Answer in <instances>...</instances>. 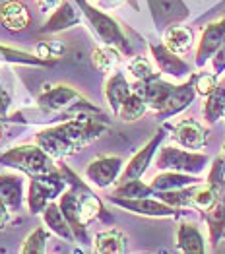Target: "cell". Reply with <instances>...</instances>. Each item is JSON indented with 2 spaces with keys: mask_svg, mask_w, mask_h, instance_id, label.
I'll use <instances>...</instances> for the list:
<instances>
[{
  "mask_svg": "<svg viewBox=\"0 0 225 254\" xmlns=\"http://www.w3.org/2000/svg\"><path fill=\"white\" fill-rule=\"evenodd\" d=\"M109 130L105 117L99 113H80L55 127H47L35 134V144L55 159L68 157L78 149L97 140Z\"/></svg>",
  "mask_w": 225,
  "mask_h": 254,
  "instance_id": "obj_1",
  "label": "cell"
},
{
  "mask_svg": "<svg viewBox=\"0 0 225 254\" xmlns=\"http://www.w3.org/2000/svg\"><path fill=\"white\" fill-rule=\"evenodd\" d=\"M37 105L47 115L66 113L76 117L80 113H99V109L91 105L82 93L70 85H45L41 95L37 97Z\"/></svg>",
  "mask_w": 225,
  "mask_h": 254,
  "instance_id": "obj_2",
  "label": "cell"
},
{
  "mask_svg": "<svg viewBox=\"0 0 225 254\" xmlns=\"http://www.w3.org/2000/svg\"><path fill=\"white\" fill-rule=\"evenodd\" d=\"M0 165H4L8 169L21 171L29 177L47 175V173L57 169L55 157L49 155L37 144H23V146H16V148L4 151L0 155Z\"/></svg>",
  "mask_w": 225,
  "mask_h": 254,
  "instance_id": "obj_3",
  "label": "cell"
},
{
  "mask_svg": "<svg viewBox=\"0 0 225 254\" xmlns=\"http://www.w3.org/2000/svg\"><path fill=\"white\" fill-rule=\"evenodd\" d=\"M76 4L80 6L83 18L89 21L91 29L95 31V35L101 39L103 45H111V47H117L121 53L130 55L132 53V47L126 39V35L123 33L119 21L115 18H111L109 14H105L99 6H93L89 4L87 0H76Z\"/></svg>",
  "mask_w": 225,
  "mask_h": 254,
  "instance_id": "obj_4",
  "label": "cell"
},
{
  "mask_svg": "<svg viewBox=\"0 0 225 254\" xmlns=\"http://www.w3.org/2000/svg\"><path fill=\"white\" fill-rule=\"evenodd\" d=\"M68 189V183L64 179L61 169H55L47 175L39 177H31L29 189H27V206L29 212L33 215L43 213V210L57 198H61V194Z\"/></svg>",
  "mask_w": 225,
  "mask_h": 254,
  "instance_id": "obj_5",
  "label": "cell"
},
{
  "mask_svg": "<svg viewBox=\"0 0 225 254\" xmlns=\"http://www.w3.org/2000/svg\"><path fill=\"white\" fill-rule=\"evenodd\" d=\"M210 157L200 151L192 149H181L173 146L159 148L155 167L159 171H181V173H190V175H200L208 167Z\"/></svg>",
  "mask_w": 225,
  "mask_h": 254,
  "instance_id": "obj_6",
  "label": "cell"
},
{
  "mask_svg": "<svg viewBox=\"0 0 225 254\" xmlns=\"http://www.w3.org/2000/svg\"><path fill=\"white\" fill-rule=\"evenodd\" d=\"M123 167V157H119V155H99L85 167V179L97 189H107V187H111L113 183H117L121 179Z\"/></svg>",
  "mask_w": 225,
  "mask_h": 254,
  "instance_id": "obj_7",
  "label": "cell"
},
{
  "mask_svg": "<svg viewBox=\"0 0 225 254\" xmlns=\"http://www.w3.org/2000/svg\"><path fill=\"white\" fill-rule=\"evenodd\" d=\"M111 204L123 208L126 212L138 213V215H146V217H177L179 210L169 206L167 202L159 200V198H117V196H109Z\"/></svg>",
  "mask_w": 225,
  "mask_h": 254,
  "instance_id": "obj_8",
  "label": "cell"
},
{
  "mask_svg": "<svg viewBox=\"0 0 225 254\" xmlns=\"http://www.w3.org/2000/svg\"><path fill=\"white\" fill-rule=\"evenodd\" d=\"M165 138H167V132H165V128H159L155 134H153V138L136 151V155L124 165V171L123 175H121V181H128V179H140L144 173L148 171V167L151 165V161H153V157H155V153H157V149L161 148V142H163Z\"/></svg>",
  "mask_w": 225,
  "mask_h": 254,
  "instance_id": "obj_9",
  "label": "cell"
},
{
  "mask_svg": "<svg viewBox=\"0 0 225 254\" xmlns=\"http://www.w3.org/2000/svg\"><path fill=\"white\" fill-rule=\"evenodd\" d=\"M59 206H61L62 213L68 221V225L72 227V233L76 237V243L80 245H89V235H87V225L82 221L80 215V198L76 189L68 187L66 190L61 194L59 198Z\"/></svg>",
  "mask_w": 225,
  "mask_h": 254,
  "instance_id": "obj_10",
  "label": "cell"
},
{
  "mask_svg": "<svg viewBox=\"0 0 225 254\" xmlns=\"http://www.w3.org/2000/svg\"><path fill=\"white\" fill-rule=\"evenodd\" d=\"M82 10L76 4V0H62L61 6L57 10H53V14L49 16V20L43 23L41 33H61L66 29H72L76 25H80L82 21Z\"/></svg>",
  "mask_w": 225,
  "mask_h": 254,
  "instance_id": "obj_11",
  "label": "cell"
},
{
  "mask_svg": "<svg viewBox=\"0 0 225 254\" xmlns=\"http://www.w3.org/2000/svg\"><path fill=\"white\" fill-rule=\"evenodd\" d=\"M173 87L175 85L165 82L163 78H161V74L155 76V78H151V80L136 82V85H132V89L138 91L144 99H146L148 107L151 111H155V113L163 109V105L167 103V99H169V95H171V91H173Z\"/></svg>",
  "mask_w": 225,
  "mask_h": 254,
  "instance_id": "obj_12",
  "label": "cell"
},
{
  "mask_svg": "<svg viewBox=\"0 0 225 254\" xmlns=\"http://www.w3.org/2000/svg\"><path fill=\"white\" fill-rule=\"evenodd\" d=\"M150 53L153 57V63L157 64V70L165 74V76H171V78H184L190 74V66L184 63L183 59L169 51L163 43L161 45H150Z\"/></svg>",
  "mask_w": 225,
  "mask_h": 254,
  "instance_id": "obj_13",
  "label": "cell"
},
{
  "mask_svg": "<svg viewBox=\"0 0 225 254\" xmlns=\"http://www.w3.org/2000/svg\"><path fill=\"white\" fill-rule=\"evenodd\" d=\"M194 97H196V87H194V76H192L186 84L173 87V91H171V95H169V99H167V103L163 105V109L155 113L157 119L159 121H167V119L183 113L184 109L190 107V103L194 101Z\"/></svg>",
  "mask_w": 225,
  "mask_h": 254,
  "instance_id": "obj_14",
  "label": "cell"
},
{
  "mask_svg": "<svg viewBox=\"0 0 225 254\" xmlns=\"http://www.w3.org/2000/svg\"><path fill=\"white\" fill-rule=\"evenodd\" d=\"M173 140L181 148L198 151L208 144V132L200 123H196L192 119H184L173 128Z\"/></svg>",
  "mask_w": 225,
  "mask_h": 254,
  "instance_id": "obj_15",
  "label": "cell"
},
{
  "mask_svg": "<svg viewBox=\"0 0 225 254\" xmlns=\"http://www.w3.org/2000/svg\"><path fill=\"white\" fill-rule=\"evenodd\" d=\"M225 39V18L220 21H214L210 23L204 29L200 43H198V49H196V66L202 68L208 61H212V57L216 55V51L220 49V45Z\"/></svg>",
  "mask_w": 225,
  "mask_h": 254,
  "instance_id": "obj_16",
  "label": "cell"
},
{
  "mask_svg": "<svg viewBox=\"0 0 225 254\" xmlns=\"http://www.w3.org/2000/svg\"><path fill=\"white\" fill-rule=\"evenodd\" d=\"M0 23L8 31H23L29 25V12L18 0H2L0 2Z\"/></svg>",
  "mask_w": 225,
  "mask_h": 254,
  "instance_id": "obj_17",
  "label": "cell"
},
{
  "mask_svg": "<svg viewBox=\"0 0 225 254\" xmlns=\"http://www.w3.org/2000/svg\"><path fill=\"white\" fill-rule=\"evenodd\" d=\"M0 200L18 212L23 204V179L18 173H0Z\"/></svg>",
  "mask_w": 225,
  "mask_h": 254,
  "instance_id": "obj_18",
  "label": "cell"
},
{
  "mask_svg": "<svg viewBox=\"0 0 225 254\" xmlns=\"http://www.w3.org/2000/svg\"><path fill=\"white\" fill-rule=\"evenodd\" d=\"M148 2L153 12L155 23H161V27L181 21L188 16V10L183 0H148Z\"/></svg>",
  "mask_w": 225,
  "mask_h": 254,
  "instance_id": "obj_19",
  "label": "cell"
},
{
  "mask_svg": "<svg viewBox=\"0 0 225 254\" xmlns=\"http://www.w3.org/2000/svg\"><path fill=\"white\" fill-rule=\"evenodd\" d=\"M202 183V179H198V175H190V173H181V171H163L159 175H155L151 179V187L155 192L165 190H177V189H184L190 185H198Z\"/></svg>",
  "mask_w": 225,
  "mask_h": 254,
  "instance_id": "obj_20",
  "label": "cell"
},
{
  "mask_svg": "<svg viewBox=\"0 0 225 254\" xmlns=\"http://www.w3.org/2000/svg\"><path fill=\"white\" fill-rule=\"evenodd\" d=\"M41 215H43L45 225L49 227L51 233H55L57 237H61L62 241H66V243H76V237H74V233H72V227L68 225V221H66L64 213H62L61 206H59L55 200L43 210Z\"/></svg>",
  "mask_w": 225,
  "mask_h": 254,
  "instance_id": "obj_21",
  "label": "cell"
},
{
  "mask_svg": "<svg viewBox=\"0 0 225 254\" xmlns=\"http://www.w3.org/2000/svg\"><path fill=\"white\" fill-rule=\"evenodd\" d=\"M130 93H132V85L128 84V80H126L123 72H115L105 84V99H107V105L111 107V111L115 115L119 113L123 101Z\"/></svg>",
  "mask_w": 225,
  "mask_h": 254,
  "instance_id": "obj_22",
  "label": "cell"
},
{
  "mask_svg": "<svg viewBox=\"0 0 225 254\" xmlns=\"http://www.w3.org/2000/svg\"><path fill=\"white\" fill-rule=\"evenodd\" d=\"M204 219L210 231V243L212 247H218V243L225 239V192L220 194L218 202L204 212Z\"/></svg>",
  "mask_w": 225,
  "mask_h": 254,
  "instance_id": "obj_23",
  "label": "cell"
},
{
  "mask_svg": "<svg viewBox=\"0 0 225 254\" xmlns=\"http://www.w3.org/2000/svg\"><path fill=\"white\" fill-rule=\"evenodd\" d=\"M192 41H194V35H192V31L188 27L179 25V23H171V25L165 27L163 45L169 51H173L177 55H184V53L190 51Z\"/></svg>",
  "mask_w": 225,
  "mask_h": 254,
  "instance_id": "obj_24",
  "label": "cell"
},
{
  "mask_svg": "<svg viewBox=\"0 0 225 254\" xmlns=\"http://www.w3.org/2000/svg\"><path fill=\"white\" fill-rule=\"evenodd\" d=\"M177 247L186 254L206 253L204 237L194 223H181L177 229Z\"/></svg>",
  "mask_w": 225,
  "mask_h": 254,
  "instance_id": "obj_25",
  "label": "cell"
},
{
  "mask_svg": "<svg viewBox=\"0 0 225 254\" xmlns=\"http://www.w3.org/2000/svg\"><path fill=\"white\" fill-rule=\"evenodd\" d=\"M93 251L99 254H121L126 253V237L119 229H107L95 235Z\"/></svg>",
  "mask_w": 225,
  "mask_h": 254,
  "instance_id": "obj_26",
  "label": "cell"
},
{
  "mask_svg": "<svg viewBox=\"0 0 225 254\" xmlns=\"http://www.w3.org/2000/svg\"><path fill=\"white\" fill-rule=\"evenodd\" d=\"M204 119L208 125H216L218 121H222L225 117V80L218 82L216 89L206 95L204 103Z\"/></svg>",
  "mask_w": 225,
  "mask_h": 254,
  "instance_id": "obj_27",
  "label": "cell"
},
{
  "mask_svg": "<svg viewBox=\"0 0 225 254\" xmlns=\"http://www.w3.org/2000/svg\"><path fill=\"white\" fill-rule=\"evenodd\" d=\"M0 63L21 64V66H53L55 61H47V59H41L39 55H31V53H25L20 49L0 45Z\"/></svg>",
  "mask_w": 225,
  "mask_h": 254,
  "instance_id": "obj_28",
  "label": "cell"
},
{
  "mask_svg": "<svg viewBox=\"0 0 225 254\" xmlns=\"http://www.w3.org/2000/svg\"><path fill=\"white\" fill-rule=\"evenodd\" d=\"M91 61L93 66L103 72V74H111V72H117L119 64H121V51L117 47H111V45H103L93 49L91 53Z\"/></svg>",
  "mask_w": 225,
  "mask_h": 254,
  "instance_id": "obj_29",
  "label": "cell"
},
{
  "mask_svg": "<svg viewBox=\"0 0 225 254\" xmlns=\"http://www.w3.org/2000/svg\"><path fill=\"white\" fill-rule=\"evenodd\" d=\"M148 109H150V107H148V103H146V99H144L138 91L132 89V93L123 101V105H121V109H119L117 117L123 119L124 123H134V121L142 119Z\"/></svg>",
  "mask_w": 225,
  "mask_h": 254,
  "instance_id": "obj_30",
  "label": "cell"
},
{
  "mask_svg": "<svg viewBox=\"0 0 225 254\" xmlns=\"http://www.w3.org/2000/svg\"><path fill=\"white\" fill-rule=\"evenodd\" d=\"M111 196L117 198H146V196H155V190L151 185H146L140 179H128L119 181V187L113 190Z\"/></svg>",
  "mask_w": 225,
  "mask_h": 254,
  "instance_id": "obj_31",
  "label": "cell"
},
{
  "mask_svg": "<svg viewBox=\"0 0 225 254\" xmlns=\"http://www.w3.org/2000/svg\"><path fill=\"white\" fill-rule=\"evenodd\" d=\"M224 192H220L218 189H214L210 183H206V185L198 183V185L194 187V194H192V208L198 210V212H202V213L208 212V210L218 202L220 194H224Z\"/></svg>",
  "mask_w": 225,
  "mask_h": 254,
  "instance_id": "obj_32",
  "label": "cell"
},
{
  "mask_svg": "<svg viewBox=\"0 0 225 254\" xmlns=\"http://www.w3.org/2000/svg\"><path fill=\"white\" fill-rule=\"evenodd\" d=\"M194 187H184V189H177V190H165V192H155V196L159 200L167 202L169 206L181 210V208H192V194H194Z\"/></svg>",
  "mask_w": 225,
  "mask_h": 254,
  "instance_id": "obj_33",
  "label": "cell"
},
{
  "mask_svg": "<svg viewBox=\"0 0 225 254\" xmlns=\"http://www.w3.org/2000/svg\"><path fill=\"white\" fill-rule=\"evenodd\" d=\"M49 227H39L33 233L27 235V239L21 245V253L23 254H45L47 253V243H49Z\"/></svg>",
  "mask_w": 225,
  "mask_h": 254,
  "instance_id": "obj_34",
  "label": "cell"
},
{
  "mask_svg": "<svg viewBox=\"0 0 225 254\" xmlns=\"http://www.w3.org/2000/svg\"><path fill=\"white\" fill-rule=\"evenodd\" d=\"M128 72H130V76H132L136 82L151 80V78H155V76L161 74V72H155L153 64L150 63L146 57H134V59H130V63H128Z\"/></svg>",
  "mask_w": 225,
  "mask_h": 254,
  "instance_id": "obj_35",
  "label": "cell"
},
{
  "mask_svg": "<svg viewBox=\"0 0 225 254\" xmlns=\"http://www.w3.org/2000/svg\"><path fill=\"white\" fill-rule=\"evenodd\" d=\"M216 85H218V76L212 72V74H208V72H200V74H196L194 76V87H196V93H200V95H210L214 89H216Z\"/></svg>",
  "mask_w": 225,
  "mask_h": 254,
  "instance_id": "obj_36",
  "label": "cell"
},
{
  "mask_svg": "<svg viewBox=\"0 0 225 254\" xmlns=\"http://www.w3.org/2000/svg\"><path fill=\"white\" fill-rule=\"evenodd\" d=\"M212 72L216 76H222L225 72V39L220 45V49L216 51V55L212 57Z\"/></svg>",
  "mask_w": 225,
  "mask_h": 254,
  "instance_id": "obj_37",
  "label": "cell"
},
{
  "mask_svg": "<svg viewBox=\"0 0 225 254\" xmlns=\"http://www.w3.org/2000/svg\"><path fill=\"white\" fill-rule=\"evenodd\" d=\"M35 2H37L39 12H43V14H49V12H53V10H57V8L61 6L62 0H35Z\"/></svg>",
  "mask_w": 225,
  "mask_h": 254,
  "instance_id": "obj_38",
  "label": "cell"
},
{
  "mask_svg": "<svg viewBox=\"0 0 225 254\" xmlns=\"http://www.w3.org/2000/svg\"><path fill=\"white\" fill-rule=\"evenodd\" d=\"M10 95H8V91L2 87V84H0V115H8V109H10Z\"/></svg>",
  "mask_w": 225,
  "mask_h": 254,
  "instance_id": "obj_39",
  "label": "cell"
},
{
  "mask_svg": "<svg viewBox=\"0 0 225 254\" xmlns=\"http://www.w3.org/2000/svg\"><path fill=\"white\" fill-rule=\"evenodd\" d=\"M10 212H12V210L0 200V231L8 225V221H10Z\"/></svg>",
  "mask_w": 225,
  "mask_h": 254,
  "instance_id": "obj_40",
  "label": "cell"
},
{
  "mask_svg": "<svg viewBox=\"0 0 225 254\" xmlns=\"http://www.w3.org/2000/svg\"><path fill=\"white\" fill-rule=\"evenodd\" d=\"M124 2H128V0H99L97 6L101 10H111V8H117V6H121Z\"/></svg>",
  "mask_w": 225,
  "mask_h": 254,
  "instance_id": "obj_41",
  "label": "cell"
},
{
  "mask_svg": "<svg viewBox=\"0 0 225 254\" xmlns=\"http://www.w3.org/2000/svg\"><path fill=\"white\" fill-rule=\"evenodd\" d=\"M6 123H8V119L4 115H0V136L6 132Z\"/></svg>",
  "mask_w": 225,
  "mask_h": 254,
  "instance_id": "obj_42",
  "label": "cell"
},
{
  "mask_svg": "<svg viewBox=\"0 0 225 254\" xmlns=\"http://www.w3.org/2000/svg\"><path fill=\"white\" fill-rule=\"evenodd\" d=\"M222 161H224V169H225V144H224V153H222Z\"/></svg>",
  "mask_w": 225,
  "mask_h": 254,
  "instance_id": "obj_43",
  "label": "cell"
}]
</instances>
